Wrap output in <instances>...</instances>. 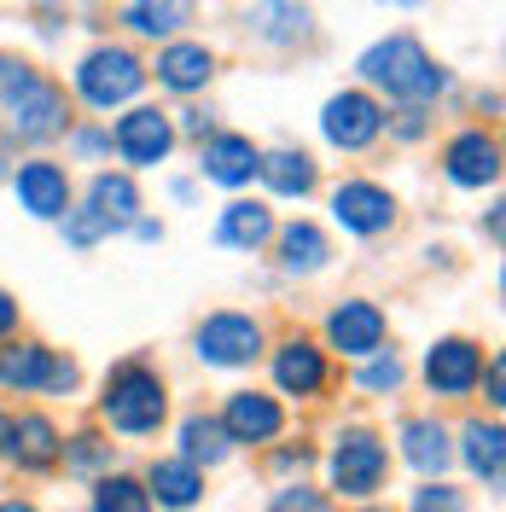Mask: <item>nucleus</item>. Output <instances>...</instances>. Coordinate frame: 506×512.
<instances>
[{"label": "nucleus", "mask_w": 506, "mask_h": 512, "mask_svg": "<svg viewBox=\"0 0 506 512\" xmlns=\"http://www.w3.org/2000/svg\"><path fill=\"white\" fill-rule=\"evenodd\" d=\"M0 425H6V419H0Z\"/></svg>", "instance_id": "nucleus-45"}, {"label": "nucleus", "mask_w": 506, "mask_h": 512, "mask_svg": "<svg viewBox=\"0 0 506 512\" xmlns=\"http://www.w3.org/2000/svg\"><path fill=\"white\" fill-rule=\"evenodd\" d=\"M59 460L70 466V472H82V478H88V472H99V466H111V443H105L99 431H82V437H70V443H64Z\"/></svg>", "instance_id": "nucleus-33"}, {"label": "nucleus", "mask_w": 506, "mask_h": 512, "mask_svg": "<svg viewBox=\"0 0 506 512\" xmlns=\"http://www.w3.org/2000/svg\"><path fill=\"white\" fill-rule=\"evenodd\" d=\"M384 472H390V448H384L379 431H367V425L338 431V443L326 454V478L344 501H373L384 489Z\"/></svg>", "instance_id": "nucleus-4"}, {"label": "nucleus", "mask_w": 506, "mask_h": 512, "mask_svg": "<svg viewBox=\"0 0 506 512\" xmlns=\"http://www.w3.org/2000/svg\"><path fill=\"white\" fill-rule=\"evenodd\" d=\"M326 350H315L309 338H285L280 350H274V384H280V396H297V402H309L326 390Z\"/></svg>", "instance_id": "nucleus-16"}, {"label": "nucleus", "mask_w": 506, "mask_h": 512, "mask_svg": "<svg viewBox=\"0 0 506 512\" xmlns=\"http://www.w3.org/2000/svg\"><path fill=\"white\" fill-rule=\"evenodd\" d=\"M332 216H338L344 233L373 239V233H390V227H396V198H390L379 181H338V192H332Z\"/></svg>", "instance_id": "nucleus-10"}, {"label": "nucleus", "mask_w": 506, "mask_h": 512, "mask_svg": "<svg viewBox=\"0 0 506 512\" xmlns=\"http://www.w3.org/2000/svg\"><path fill=\"white\" fill-rule=\"evenodd\" d=\"M256 163H262V152H256L245 134H210V146H204V181H216V187H245L256 175Z\"/></svg>", "instance_id": "nucleus-18"}, {"label": "nucleus", "mask_w": 506, "mask_h": 512, "mask_svg": "<svg viewBox=\"0 0 506 512\" xmlns=\"http://www.w3.org/2000/svg\"><path fill=\"white\" fill-rule=\"evenodd\" d=\"M268 239H274V210L256 204V198L227 204L222 222H216V245H227V251H262Z\"/></svg>", "instance_id": "nucleus-20"}, {"label": "nucleus", "mask_w": 506, "mask_h": 512, "mask_svg": "<svg viewBox=\"0 0 506 512\" xmlns=\"http://www.w3.org/2000/svg\"><path fill=\"white\" fill-rule=\"evenodd\" d=\"M443 169H448V181L454 187H495L501 181V140L495 134H483V128H466V134H454L448 140V152H443Z\"/></svg>", "instance_id": "nucleus-12"}, {"label": "nucleus", "mask_w": 506, "mask_h": 512, "mask_svg": "<svg viewBox=\"0 0 506 512\" xmlns=\"http://www.w3.org/2000/svg\"><path fill=\"white\" fill-rule=\"evenodd\" d=\"M12 332H18V297H12V291H0V344H6Z\"/></svg>", "instance_id": "nucleus-37"}, {"label": "nucleus", "mask_w": 506, "mask_h": 512, "mask_svg": "<svg viewBox=\"0 0 506 512\" xmlns=\"http://www.w3.org/2000/svg\"><path fill=\"white\" fill-rule=\"evenodd\" d=\"M361 512H384V507H361Z\"/></svg>", "instance_id": "nucleus-43"}, {"label": "nucleus", "mask_w": 506, "mask_h": 512, "mask_svg": "<svg viewBox=\"0 0 506 512\" xmlns=\"http://www.w3.org/2000/svg\"><path fill=\"white\" fill-rule=\"evenodd\" d=\"M59 222H64V245H76V251H94L99 239L111 233V222L99 216L94 204H82V210H64Z\"/></svg>", "instance_id": "nucleus-32"}, {"label": "nucleus", "mask_w": 506, "mask_h": 512, "mask_svg": "<svg viewBox=\"0 0 506 512\" xmlns=\"http://www.w3.org/2000/svg\"><path fill=\"white\" fill-rule=\"evenodd\" d=\"M251 30L262 41H274V47H297V41H309V30H315V12L303 0H256Z\"/></svg>", "instance_id": "nucleus-22"}, {"label": "nucleus", "mask_w": 506, "mask_h": 512, "mask_svg": "<svg viewBox=\"0 0 506 512\" xmlns=\"http://www.w3.org/2000/svg\"><path fill=\"white\" fill-rule=\"evenodd\" d=\"M94 512H152V495H146V483L140 478L111 472V478L94 483Z\"/></svg>", "instance_id": "nucleus-30"}, {"label": "nucleus", "mask_w": 506, "mask_h": 512, "mask_svg": "<svg viewBox=\"0 0 506 512\" xmlns=\"http://www.w3.org/2000/svg\"><path fill=\"white\" fill-rule=\"evenodd\" d=\"M12 187H18V204L30 210V216H41V222H59L64 210H70V181H64L59 163H24L18 175H12Z\"/></svg>", "instance_id": "nucleus-17"}, {"label": "nucleus", "mask_w": 506, "mask_h": 512, "mask_svg": "<svg viewBox=\"0 0 506 512\" xmlns=\"http://www.w3.org/2000/svg\"><path fill=\"white\" fill-rule=\"evenodd\" d=\"M256 175L268 181V192H280V198H309L315 192V158L309 152H268V158L256 163Z\"/></svg>", "instance_id": "nucleus-25"}, {"label": "nucleus", "mask_w": 506, "mask_h": 512, "mask_svg": "<svg viewBox=\"0 0 506 512\" xmlns=\"http://www.w3.org/2000/svg\"><path fill=\"white\" fill-rule=\"evenodd\" d=\"M309 460H315L309 448H280V454H274V472H303Z\"/></svg>", "instance_id": "nucleus-38"}, {"label": "nucleus", "mask_w": 506, "mask_h": 512, "mask_svg": "<svg viewBox=\"0 0 506 512\" xmlns=\"http://www.w3.org/2000/svg\"><path fill=\"white\" fill-rule=\"evenodd\" d=\"M140 88H146V64L134 59L128 47H94L88 59L76 64V94L88 99L94 111L128 105Z\"/></svg>", "instance_id": "nucleus-6"}, {"label": "nucleus", "mask_w": 506, "mask_h": 512, "mask_svg": "<svg viewBox=\"0 0 506 512\" xmlns=\"http://www.w3.org/2000/svg\"><path fill=\"white\" fill-rule=\"evenodd\" d=\"M227 454H233V443H227V431H222V419L216 414H187L181 419V460L187 466H222Z\"/></svg>", "instance_id": "nucleus-24"}, {"label": "nucleus", "mask_w": 506, "mask_h": 512, "mask_svg": "<svg viewBox=\"0 0 506 512\" xmlns=\"http://www.w3.org/2000/svg\"><path fill=\"white\" fill-rule=\"evenodd\" d=\"M408 512H466V495L454 489V483H425V489H413V507Z\"/></svg>", "instance_id": "nucleus-34"}, {"label": "nucleus", "mask_w": 506, "mask_h": 512, "mask_svg": "<svg viewBox=\"0 0 506 512\" xmlns=\"http://www.w3.org/2000/svg\"><path fill=\"white\" fill-rule=\"evenodd\" d=\"M326 256H332V245H326V233H320L315 222L280 227V262H285V274H320V268H326Z\"/></svg>", "instance_id": "nucleus-27"}, {"label": "nucleus", "mask_w": 506, "mask_h": 512, "mask_svg": "<svg viewBox=\"0 0 506 512\" xmlns=\"http://www.w3.org/2000/svg\"><path fill=\"white\" fill-rule=\"evenodd\" d=\"M361 76L384 88L390 99H402V105H425V99H437L448 88V70L413 35H384L379 47H367L361 53Z\"/></svg>", "instance_id": "nucleus-3"}, {"label": "nucleus", "mask_w": 506, "mask_h": 512, "mask_svg": "<svg viewBox=\"0 0 506 512\" xmlns=\"http://www.w3.org/2000/svg\"><path fill=\"white\" fill-rule=\"evenodd\" d=\"M0 175H6V158H0Z\"/></svg>", "instance_id": "nucleus-44"}, {"label": "nucleus", "mask_w": 506, "mask_h": 512, "mask_svg": "<svg viewBox=\"0 0 506 512\" xmlns=\"http://www.w3.org/2000/svg\"><path fill=\"white\" fill-rule=\"evenodd\" d=\"M70 123V99L53 76H41L35 64L12 59V53H0V128L12 134V140H53L64 134Z\"/></svg>", "instance_id": "nucleus-1"}, {"label": "nucleus", "mask_w": 506, "mask_h": 512, "mask_svg": "<svg viewBox=\"0 0 506 512\" xmlns=\"http://www.w3.org/2000/svg\"><path fill=\"white\" fill-rule=\"evenodd\" d=\"M192 18V0H134L128 6V30L140 35H175Z\"/></svg>", "instance_id": "nucleus-29"}, {"label": "nucleus", "mask_w": 506, "mask_h": 512, "mask_svg": "<svg viewBox=\"0 0 506 512\" xmlns=\"http://www.w3.org/2000/svg\"><path fill=\"white\" fill-rule=\"evenodd\" d=\"M99 414L111 431L123 437H152L163 419H169V390H163V373L152 361H117L105 373V390H99Z\"/></svg>", "instance_id": "nucleus-2"}, {"label": "nucleus", "mask_w": 506, "mask_h": 512, "mask_svg": "<svg viewBox=\"0 0 506 512\" xmlns=\"http://www.w3.org/2000/svg\"><path fill=\"white\" fill-rule=\"evenodd\" d=\"M187 134H198V140H204V134H210V117H204V111H187Z\"/></svg>", "instance_id": "nucleus-40"}, {"label": "nucleus", "mask_w": 506, "mask_h": 512, "mask_svg": "<svg viewBox=\"0 0 506 512\" xmlns=\"http://www.w3.org/2000/svg\"><path fill=\"white\" fill-rule=\"evenodd\" d=\"M0 512H41V507H30V501H0Z\"/></svg>", "instance_id": "nucleus-41"}, {"label": "nucleus", "mask_w": 506, "mask_h": 512, "mask_svg": "<svg viewBox=\"0 0 506 512\" xmlns=\"http://www.w3.org/2000/svg\"><path fill=\"white\" fill-rule=\"evenodd\" d=\"M146 495H152L158 507L187 512V507H198V501H204V472H198V466H187L181 454L152 460V472H146Z\"/></svg>", "instance_id": "nucleus-19"}, {"label": "nucleus", "mask_w": 506, "mask_h": 512, "mask_svg": "<svg viewBox=\"0 0 506 512\" xmlns=\"http://www.w3.org/2000/svg\"><path fill=\"white\" fill-rule=\"evenodd\" d=\"M210 76H216V59L204 47H192V41H175V47L158 53V82L169 94H198Z\"/></svg>", "instance_id": "nucleus-23"}, {"label": "nucleus", "mask_w": 506, "mask_h": 512, "mask_svg": "<svg viewBox=\"0 0 506 512\" xmlns=\"http://www.w3.org/2000/svg\"><path fill=\"white\" fill-rule=\"evenodd\" d=\"M0 454H6L18 472H53L59 454H64V437L47 414H18V419L0 425Z\"/></svg>", "instance_id": "nucleus-9"}, {"label": "nucleus", "mask_w": 506, "mask_h": 512, "mask_svg": "<svg viewBox=\"0 0 506 512\" xmlns=\"http://www.w3.org/2000/svg\"><path fill=\"white\" fill-rule=\"evenodd\" d=\"M477 373H483V350H477L472 338H443L425 355V379H431L437 396H472Z\"/></svg>", "instance_id": "nucleus-15"}, {"label": "nucleus", "mask_w": 506, "mask_h": 512, "mask_svg": "<svg viewBox=\"0 0 506 512\" xmlns=\"http://www.w3.org/2000/svg\"><path fill=\"white\" fill-rule=\"evenodd\" d=\"M460 437H466V466H472L489 489H501V472H506V437H501V425H495V419H472Z\"/></svg>", "instance_id": "nucleus-26"}, {"label": "nucleus", "mask_w": 506, "mask_h": 512, "mask_svg": "<svg viewBox=\"0 0 506 512\" xmlns=\"http://www.w3.org/2000/svg\"><path fill=\"white\" fill-rule=\"evenodd\" d=\"M76 361L47 344H0V390H18V396H70L76 390Z\"/></svg>", "instance_id": "nucleus-5"}, {"label": "nucleus", "mask_w": 506, "mask_h": 512, "mask_svg": "<svg viewBox=\"0 0 506 512\" xmlns=\"http://www.w3.org/2000/svg\"><path fill=\"white\" fill-rule=\"evenodd\" d=\"M70 146H76V158H94V152H105V146H111V134H94V128H88V134H76Z\"/></svg>", "instance_id": "nucleus-39"}, {"label": "nucleus", "mask_w": 506, "mask_h": 512, "mask_svg": "<svg viewBox=\"0 0 506 512\" xmlns=\"http://www.w3.org/2000/svg\"><path fill=\"white\" fill-rule=\"evenodd\" d=\"M402 379H408V367H402L390 350L367 355V367L355 373V384H361V390H373V396H396V390H402Z\"/></svg>", "instance_id": "nucleus-31"}, {"label": "nucleus", "mask_w": 506, "mask_h": 512, "mask_svg": "<svg viewBox=\"0 0 506 512\" xmlns=\"http://www.w3.org/2000/svg\"><path fill=\"white\" fill-rule=\"evenodd\" d=\"M216 419H222L227 443H251V448L274 443V437L285 431V408L274 402V396H262V390H233Z\"/></svg>", "instance_id": "nucleus-13"}, {"label": "nucleus", "mask_w": 506, "mask_h": 512, "mask_svg": "<svg viewBox=\"0 0 506 512\" xmlns=\"http://www.w3.org/2000/svg\"><path fill=\"white\" fill-rule=\"evenodd\" d=\"M326 344L344 355H379L384 344V309L367 303V297H349L326 315Z\"/></svg>", "instance_id": "nucleus-14"}, {"label": "nucleus", "mask_w": 506, "mask_h": 512, "mask_svg": "<svg viewBox=\"0 0 506 512\" xmlns=\"http://www.w3.org/2000/svg\"><path fill=\"white\" fill-rule=\"evenodd\" d=\"M117 152H123V163H134V169H152V163L169 158V146H175V123L163 117L158 105H134L128 117H117Z\"/></svg>", "instance_id": "nucleus-11"}, {"label": "nucleus", "mask_w": 506, "mask_h": 512, "mask_svg": "<svg viewBox=\"0 0 506 512\" xmlns=\"http://www.w3.org/2000/svg\"><path fill=\"white\" fill-rule=\"evenodd\" d=\"M402 460L425 478H443L448 460H454V443H448V425L443 419H408L402 425Z\"/></svg>", "instance_id": "nucleus-21"}, {"label": "nucleus", "mask_w": 506, "mask_h": 512, "mask_svg": "<svg viewBox=\"0 0 506 512\" xmlns=\"http://www.w3.org/2000/svg\"><path fill=\"white\" fill-rule=\"evenodd\" d=\"M268 512H332V495H320V489H309V483H291V489L274 495Z\"/></svg>", "instance_id": "nucleus-35"}, {"label": "nucleus", "mask_w": 506, "mask_h": 512, "mask_svg": "<svg viewBox=\"0 0 506 512\" xmlns=\"http://www.w3.org/2000/svg\"><path fill=\"white\" fill-rule=\"evenodd\" d=\"M477 379H483V390H489V408H501V402H506V367H501V361H489Z\"/></svg>", "instance_id": "nucleus-36"}, {"label": "nucleus", "mask_w": 506, "mask_h": 512, "mask_svg": "<svg viewBox=\"0 0 506 512\" xmlns=\"http://www.w3.org/2000/svg\"><path fill=\"white\" fill-rule=\"evenodd\" d=\"M320 134H326L338 152H367V146L384 134V105L373 94H361V88L332 94L326 111H320Z\"/></svg>", "instance_id": "nucleus-8"}, {"label": "nucleus", "mask_w": 506, "mask_h": 512, "mask_svg": "<svg viewBox=\"0 0 506 512\" xmlns=\"http://www.w3.org/2000/svg\"><path fill=\"white\" fill-rule=\"evenodd\" d=\"M88 204H94L111 227H123V222H134V216H140V192H134V181H128V175H94Z\"/></svg>", "instance_id": "nucleus-28"}, {"label": "nucleus", "mask_w": 506, "mask_h": 512, "mask_svg": "<svg viewBox=\"0 0 506 512\" xmlns=\"http://www.w3.org/2000/svg\"><path fill=\"white\" fill-rule=\"evenodd\" d=\"M192 350H198L204 367H222V373L251 367L256 355H262V326H256L251 315H233V309L204 315L198 320V332H192Z\"/></svg>", "instance_id": "nucleus-7"}, {"label": "nucleus", "mask_w": 506, "mask_h": 512, "mask_svg": "<svg viewBox=\"0 0 506 512\" xmlns=\"http://www.w3.org/2000/svg\"><path fill=\"white\" fill-rule=\"evenodd\" d=\"M396 6H425V0H396Z\"/></svg>", "instance_id": "nucleus-42"}]
</instances>
